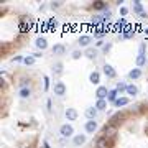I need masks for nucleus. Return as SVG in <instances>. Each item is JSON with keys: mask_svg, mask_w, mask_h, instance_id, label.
I'll list each match as a JSON object with an SVG mask.
<instances>
[{"mask_svg": "<svg viewBox=\"0 0 148 148\" xmlns=\"http://www.w3.org/2000/svg\"><path fill=\"white\" fill-rule=\"evenodd\" d=\"M46 107H48V110H51V107H53V102H51V99H48V101H46Z\"/></svg>", "mask_w": 148, "mask_h": 148, "instance_id": "e433bc0d", "label": "nucleus"}, {"mask_svg": "<svg viewBox=\"0 0 148 148\" xmlns=\"http://www.w3.org/2000/svg\"><path fill=\"white\" fill-rule=\"evenodd\" d=\"M66 119H68V120H76V119H77V110H76V109H73V107H69L68 110H66Z\"/></svg>", "mask_w": 148, "mask_h": 148, "instance_id": "ddd939ff", "label": "nucleus"}, {"mask_svg": "<svg viewBox=\"0 0 148 148\" xmlns=\"http://www.w3.org/2000/svg\"><path fill=\"white\" fill-rule=\"evenodd\" d=\"M10 45H7V43H3V45H2V49H0V54H2V56H7V54H8V51H10Z\"/></svg>", "mask_w": 148, "mask_h": 148, "instance_id": "bb28decb", "label": "nucleus"}, {"mask_svg": "<svg viewBox=\"0 0 148 148\" xmlns=\"http://www.w3.org/2000/svg\"><path fill=\"white\" fill-rule=\"evenodd\" d=\"M43 148H49V145H48V143L45 142V143H43Z\"/></svg>", "mask_w": 148, "mask_h": 148, "instance_id": "ea45409f", "label": "nucleus"}, {"mask_svg": "<svg viewBox=\"0 0 148 148\" xmlns=\"http://www.w3.org/2000/svg\"><path fill=\"white\" fill-rule=\"evenodd\" d=\"M35 45H36V48H38V49H41V51L48 48V41H46V38H43V36L36 38V41H35Z\"/></svg>", "mask_w": 148, "mask_h": 148, "instance_id": "9b49d317", "label": "nucleus"}, {"mask_svg": "<svg viewBox=\"0 0 148 148\" xmlns=\"http://www.w3.org/2000/svg\"><path fill=\"white\" fill-rule=\"evenodd\" d=\"M84 54H86L89 59H95V58H97V49H95V48H87Z\"/></svg>", "mask_w": 148, "mask_h": 148, "instance_id": "aec40b11", "label": "nucleus"}, {"mask_svg": "<svg viewBox=\"0 0 148 148\" xmlns=\"http://www.w3.org/2000/svg\"><path fill=\"white\" fill-rule=\"evenodd\" d=\"M86 140H87L86 135H76V137H74V145H76V147H81V145L86 143Z\"/></svg>", "mask_w": 148, "mask_h": 148, "instance_id": "6ab92c4d", "label": "nucleus"}, {"mask_svg": "<svg viewBox=\"0 0 148 148\" xmlns=\"http://www.w3.org/2000/svg\"><path fill=\"white\" fill-rule=\"evenodd\" d=\"M73 133H74L73 125H69V123H66V125H63V127H61V135H63V137H71Z\"/></svg>", "mask_w": 148, "mask_h": 148, "instance_id": "9d476101", "label": "nucleus"}, {"mask_svg": "<svg viewBox=\"0 0 148 148\" xmlns=\"http://www.w3.org/2000/svg\"><path fill=\"white\" fill-rule=\"evenodd\" d=\"M127 92H128V95H132V97H135V95H137L138 94V87H137V86H128V87H127Z\"/></svg>", "mask_w": 148, "mask_h": 148, "instance_id": "a878e982", "label": "nucleus"}, {"mask_svg": "<svg viewBox=\"0 0 148 148\" xmlns=\"http://www.w3.org/2000/svg\"><path fill=\"white\" fill-rule=\"evenodd\" d=\"M115 135H117V127H114V125H106L102 128V137L115 138Z\"/></svg>", "mask_w": 148, "mask_h": 148, "instance_id": "7ed1b4c3", "label": "nucleus"}, {"mask_svg": "<svg viewBox=\"0 0 148 148\" xmlns=\"http://www.w3.org/2000/svg\"><path fill=\"white\" fill-rule=\"evenodd\" d=\"M120 13H122V15H123V16H125V15H127V13H128V10H127V8H125V7H122V8H120Z\"/></svg>", "mask_w": 148, "mask_h": 148, "instance_id": "4c0bfd02", "label": "nucleus"}, {"mask_svg": "<svg viewBox=\"0 0 148 148\" xmlns=\"http://www.w3.org/2000/svg\"><path fill=\"white\" fill-rule=\"evenodd\" d=\"M90 43H92V36H89V35H82V36L79 38L81 46H89Z\"/></svg>", "mask_w": 148, "mask_h": 148, "instance_id": "4468645a", "label": "nucleus"}, {"mask_svg": "<svg viewBox=\"0 0 148 148\" xmlns=\"http://www.w3.org/2000/svg\"><path fill=\"white\" fill-rule=\"evenodd\" d=\"M64 51H66V48L63 45H54L53 46V54H64Z\"/></svg>", "mask_w": 148, "mask_h": 148, "instance_id": "5701e85b", "label": "nucleus"}, {"mask_svg": "<svg viewBox=\"0 0 148 148\" xmlns=\"http://www.w3.org/2000/svg\"><path fill=\"white\" fill-rule=\"evenodd\" d=\"M147 63V58H145V45H140V49H138V56H137V66H143V64Z\"/></svg>", "mask_w": 148, "mask_h": 148, "instance_id": "20e7f679", "label": "nucleus"}, {"mask_svg": "<svg viewBox=\"0 0 148 148\" xmlns=\"http://www.w3.org/2000/svg\"><path fill=\"white\" fill-rule=\"evenodd\" d=\"M133 10L137 12V13H140V15H142L143 12V5H142V2H138V0H135V2H133Z\"/></svg>", "mask_w": 148, "mask_h": 148, "instance_id": "b1692460", "label": "nucleus"}, {"mask_svg": "<svg viewBox=\"0 0 148 148\" xmlns=\"http://www.w3.org/2000/svg\"><path fill=\"white\" fill-rule=\"evenodd\" d=\"M107 95H109V89L106 86H99L97 90H95V97L97 99H107Z\"/></svg>", "mask_w": 148, "mask_h": 148, "instance_id": "39448f33", "label": "nucleus"}, {"mask_svg": "<svg viewBox=\"0 0 148 148\" xmlns=\"http://www.w3.org/2000/svg\"><path fill=\"white\" fill-rule=\"evenodd\" d=\"M43 81H45V86H43V89L48 90V89H49V77H48V76H45V77H43Z\"/></svg>", "mask_w": 148, "mask_h": 148, "instance_id": "2f4dec72", "label": "nucleus"}, {"mask_svg": "<svg viewBox=\"0 0 148 148\" xmlns=\"http://www.w3.org/2000/svg\"><path fill=\"white\" fill-rule=\"evenodd\" d=\"M115 145V138H109V137H99L95 142L97 148H112Z\"/></svg>", "mask_w": 148, "mask_h": 148, "instance_id": "f03ea898", "label": "nucleus"}, {"mask_svg": "<svg viewBox=\"0 0 148 148\" xmlns=\"http://www.w3.org/2000/svg\"><path fill=\"white\" fill-rule=\"evenodd\" d=\"M117 89H112V90H109V95H107V101H110V102H115L119 97H117Z\"/></svg>", "mask_w": 148, "mask_h": 148, "instance_id": "393cba45", "label": "nucleus"}, {"mask_svg": "<svg viewBox=\"0 0 148 148\" xmlns=\"http://www.w3.org/2000/svg\"><path fill=\"white\" fill-rule=\"evenodd\" d=\"M95 115H97V109L95 107H87L86 109V117L89 120H95Z\"/></svg>", "mask_w": 148, "mask_h": 148, "instance_id": "f8f14e48", "label": "nucleus"}, {"mask_svg": "<svg viewBox=\"0 0 148 148\" xmlns=\"http://www.w3.org/2000/svg\"><path fill=\"white\" fill-rule=\"evenodd\" d=\"M145 133H147V135H148V127H147V128H145Z\"/></svg>", "mask_w": 148, "mask_h": 148, "instance_id": "a19ab883", "label": "nucleus"}, {"mask_svg": "<svg viewBox=\"0 0 148 148\" xmlns=\"http://www.w3.org/2000/svg\"><path fill=\"white\" fill-rule=\"evenodd\" d=\"M104 35H106V32H104V30H101V28L97 30V33H94V36H95V38H102Z\"/></svg>", "mask_w": 148, "mask_h": 148, "instance_id": "f704fd0d", "label": "nucleus"}, {"mask_svg": "<svg viewBox=\"0 0 148 148\" xmlns=\"http://www.w3.org/2000/svg\"><path fill=\"white\" fill-rule=\"evenodd\" d=\"M128 102H130L128 97H119V99L114 102V106H115V107H123V106H127Z\"/></svg>", "mask_w": 148, "mask_h": 148, "instance_id": "a211bd4d", "label": "nucleus"}, {"mask_svg": "<svg viewBox=\"0 0 148 148\" xmlns=\"http://www.w3.org/2000/svg\"><path fill=\"white\" fill-rule=\"evenodd\" d=\"M125 119H127V114L125 112H117L115 115H112L110 119H109V125H114V127H120L122 123L125 122Z\"/></svg>", "mask_w": 148, "mask_h": 148, "instance_id": "f257e3e1", "label": "nucleus"}, {"mask_svg": "<svg viewBox=\"0 0 148 148\" xmlns=\"http://www.w3.org/2000/svg\"><path fill=\"white\" fill-rule=\"evenodd\" d=\"M13 61H15V63H20V61H25V58L18 54V56H15V58H13Z\"/></svg>", "mask_w": 148, "mask_h": 148, "instance_id": "c9c22d12", "label": "nucleus"}, {"mask_svg": "<svg viewBox=\"0 0 148 148\" xmlns=\"http://www.w3.org/2000/svg\"><path fill=\"white\" fill-rule=\"evenodd\" d=\"M81 56H82V53H81L79 49H76V51H73V59H79Z\"/></svg>", "mask_w": 148, "mask_h": 148, "instance_id": "473e14b6", "label": "nucleus"}, {"mask_svg": "<svg viewBox=\"0 0 148 148\" xmlns=\"http://www.w3.org/2000/svg\"><path fill=\"white\" fill-rule=\"evenodd\" d=\"M59 5H61V2H53V3H51V7H53V8H58Z\"/></svg>", "mask_w": 148, "mask_h": 148, "instance_id": "58836bf2", "label": "nucleus"}, {"mask_svg": "<svg viewBox=\"0 0 148 148\" xmlns=\"http://www.w3.org/2000/svg\"><path fill=\"white\" fill-rule=\"evenodd\" d=\"M92 8H94V10H99V12H106L107 10V7H109V3H107V2H102V0H95L94 3H92Z\"/></svg>", "mask_w": 148, "mask_h": 148, "instance_id": "423d86ee", "label": "nucleus"}, {"mask_svg": "<svg viewBox=\"0 0 148 148\" xmlns=\"http://www.w3.org/2000/svg\"><path fill=\"white\" fill-rule=\"evenodd\" d=\"M18 94H20V97H21V99H28V97L32 95V90L28 89V87H21Z\"/></svg>", "mask_w": 148, "mask_h": 148, "instance_id": "412c9836", "label": "nucleus"}, {"mask_svg": "<svg viewBox=\"0 0 148 148\" xmlns=\"http://www.w3.org/2000/svg\"><path fill=\"white\" fill-rule=\"evenodd\" d=\"M127 87H128V86L125 84V82H119L115 89H117V92H123V90H127Z\"/></svg>", "mask_w": 148, "mask_h": 148, "instance_id": "c85d7f7f", "label": "nucleus"}, {"mask_svg": "<svg viewBox=\"0 0 148 148\" xmlns=\"http://www.w3.org/2000/svg\"><path fill=\"white\" fill-rule=\"evenodd\" d=\"M23 63L27 64V66H32V64L35 63V56H27V58H25V61H23Z\"/></svg>", "mask_w": 148, "mask_h": 148, "instance_id": "c756f323", "label": "nucleus"}, {"mask_svg": "<svg viewBox=\"0 0 148 148\" xmlns=\"http://www.w3.org/2000/svg\"><path fill=\"white\" fill-rule=\"evenodd\" d=\"M54 94L56 95L66 94V84H64V82H56V84H54Z\"/></svg>", "mask_w": 148, "mask_h": 148, "instance_id": "0eeeda50", "label": "nucleus"}, {"mask_svg": "<svg viewBox=\"0 0 148 148\" xmlns=\"http://www.w3.org/2000/svg\"><path fill=\"white\" fill-rule=\"evenodd\" d=\"M128 77H130V79H138V77H142V69L140 68H135V69H132V71H130V73H128Z\"/></svg>", "mask_w": 148, "mask_h": 148, "instance_id": "2eb2a0df", "label": "nucleus"}, {"mask_svg": "<svg viewBox=\"0 0 148 148\" xmlns=\"http://www.w3.org/2000/svg\"><path fill=\"white\" fill-rule=\"evenodd\" d=\"M89 81L92 82V84H99L101 82V74L97 73V71H94V73H90V76H89Z\"/></svg>", "mask_w": 148, "mask_h": 148, "instance_id": "dca6fc26", "label": "nucleus"}, {"mask_svg": "<svg viewBox=\"0 0 148 148\" xmlns=\"http://www.w3.org/2000/svg\"><path fill=\"white\" fill-rule=\"evenodd\" d=\"M104 74H106L107 77H115V76H117V71L112 68L110 64L106 63V64H104Z\"/></svg>", "mask_w": 148, "mask_h": 148, "instance_id": "1a4fd4ad", "label": "nucleus"}, {"mask_svg": "<svg viewBox=\"0 0 148 148\" xmlns=\"http://www.w3.org/2000/svg\"><path fill=\"white\" fill-rule=\"evenodd\" d=\"M84 127H86V132L87 133H94L95 130H97V122L95 120H87Z\"/></svg>", "mask_w": 148, "mask_h": 148, "instance_id": "6e6552de", "label": "nucleus"}, {"mask_svg": "<svg viewBox=\"0 0 148 148\" xmlns=\"http://www.w3.org/2000/svg\"><path fill=\"white\" fill-rule=\"evenodd\" d=\"M122 33H123V35H122V38H132L133 35H135V30H133V28H130V27H127Z\"/></svg>", "mask_w": 148, "mask_h": 148, "instance_id": "4be33fe9", "label": "nucleus"}, {"mask_svg": "<svg viewBox=\"0 0 148 148\" xmlns=\"http://www.w3.org/2000/svg\"><path fill=\"white\" fill-rule=\"evenodd\" d=\"M95 109H97V110H106L107 109V99H97Z\"/></svg>", "mask_w": 148, "mask_h": 148, "instance_id": "f3484780", "label": "nucleus"}, {"mask_svg": "<svg viewBox=\"0 0 148 148\" xmlns=\"http://www.w3.org/2000/svg\"><path fill=\"white\" fill-rule=\"evenodd\" d=\"M110 49H112V43H107V45H104V48H102V51H104V53H109Z\"/></svg>", "mask_w": 148, "mask_h": 148, "instance_id": "72a5a7b5", "label": "nucleus"}, {"mask_svg": "<svg viewBox=\"0 0 148 148\" xmlns=\"http://www.w3.org/2000/svg\"><path fill=\"white\" fill-rule=\"evenodd\" d=\"M53 71L56 74H63V63H56L53 66Z\"/></svg>", "mask_w": 148, "mask_h": 148, "instance_id": "cd10ccee", "label": "nucleus"}, {"mask_svg": "<svg viewBox=\"0 0 148 148\" xmlns=\"http://www.w3.org/2000/svg\"><path fill=\"white\" fill-rule=\"evenodd\" d=\"M138 110L142 112V114H147V112H148V104H140Z\"/></svg>", "mask_w": 148, "mask_h": 148, "instance_id": "7c9ffc66", "label": "nucleus"}]
</instances>
